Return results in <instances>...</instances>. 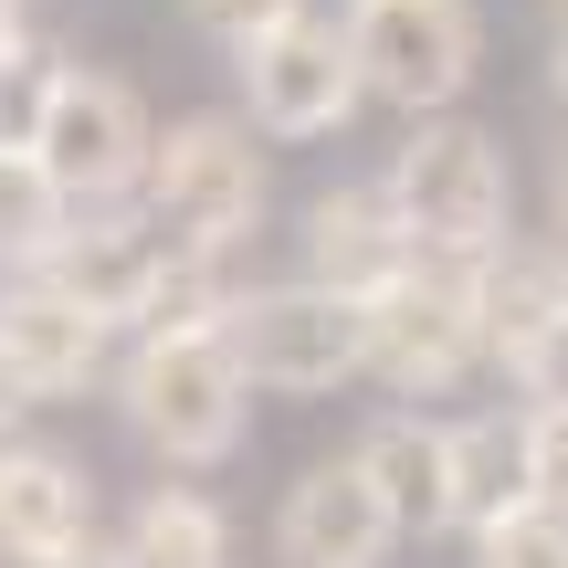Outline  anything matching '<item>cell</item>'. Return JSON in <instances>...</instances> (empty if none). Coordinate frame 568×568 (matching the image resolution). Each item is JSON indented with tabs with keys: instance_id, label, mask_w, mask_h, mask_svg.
I'll list each match as a JSON object with an SVG mask.
<instances>
[{
	"instance_id": "obj_1",
	"label": "cell",
	"mask_w": 568,
	"mask_h": 568,
	"mask_svg": "<svg viewBox=\"0 0 568 568\" xmlns=\"http://www.w3.org/2000/svg\"><path fill=\"white\" fill-rule=\"evenodd\" d=\"M105 389H116L126 432H138L169 474L232 464L243 432H253V379H243L222 326H148V337H116Z\"/></svg>"
},
{
	"instance_id": "obj_2",
	"label": "cell",
	"mask_w": 568,
	"mask_h": 568,
	"mask_svg": "<svg viewBox=\"0 0 568 568\" xmlns=\"http://www.w3.org/2000/svg\"><path fill=\"white\" fill-rule=\"evenodd\" d=\"M389 211H400L422 264H474L516 232V169L485 126L464 116H410V138L389 148Z\"/></svg>"
},
{
	"instance_id": "obj_3",
	"label": "cell",
	"mask_w": 568,
	"mask_h": 568,
	"mask_svg": "<svg viewBox=\"0 0 568 568\" xmlns=\"http://www.w3.org/2000/svg\"><path fill=\"white\" fill-rule=\"evenodd\" d=\"M264 148H253L243 116H180L148 138V180H138V211L169 232L180 253H243L264 232Z\"/></svg>"
},
{
	"instance_id": "obj_4",
	"label": "cell",
	"mask_w": 568,
	"mask_h": 568,
	"mask_svg": "<svg viewBox=\"0 0 568 568\" xmlns=\"http://www.w3.org/2000/svg\"><path fill=\"white\" fill-rule=\"evenodd\" d=\"M222 337L232 358H243L253 389H274V400H326V389L368 379V316L358 295H337V284H243V295L222 305Z\"/></svg>"
},
{
	"instance_id": "obj_5",
	"label": "cell",
	"mask_w": 568,
	"mask_h": 568,
	"mask_svg": "<svg viewBox=\"0 0 568 568\" xmlns=\"http://www.w3.org/2000/svg\"><path fill=\"white\" fill-rule=\"evenodd\" d=\"M347 53L358 84L400 116H453L485 63V11L474 0H347Z\"/></svg>"
},
{
	"instance_id": "obj_6",
	"label": "cell",
	"mask_w": 568,
	"mask_h": 568,
	"mask_svg": "<svg viewBox=\"0 0 568 568\" xmlns=\"http://www.w3.org/2000/svg\"><path fill=\"white\" fill-rule=\"evenodd\" d=\"M148 138H159V126H148L138 84L95 74V63H53V95H42V126H32V159L53 169V190H63L74 211L138 201Z\"/></svg>"
},
{
	"instance_id": "obj_7",
	"label": "cell",
	"mask_w": 568,
	"mask_h": 568,
	"mask_svg": "<svg viewBox=\"0 0 568 568\" xmlns=\"http://www.w3.org/2000/svg\"><path fill=\"white\" fill-rule=\"evenodd\" d=\"M368 316V379L389 400H453V389L485 368V326H474L464 264H410L400 284L358 305Z\"/></svg>"
},
{
	"instance_id": "obj_8",
	"label": "cell",
	"mask_w": 568,
	"mask_h": 568,
	"mask_svg": "<svg viewBox=\"0 0 568 568\" xmlns=\"http://www.w3.org/2000/svg\"><path fill=\"white\" fill-rule=\"evenodd\" d=\"M232 74H243V126L253 138H337L368 105L358 53H347V21H326V11H295V21H274V32H253L243 53H232Z\"/></svg>"
},
{
	"instance_id": "obj_9",
	"label": "cell",
	"mask_w": 568,
	"mask_h": 568,
	"mask_svg": "<svg viewBox=\"0 0 568 568\" xmlns=\"http://www.w3.org/2000/svg\"><path fill=\"white\" fill-rule=\"evenodd\" d=\"M400 548H410L400 516L379 506V485H368L347 453L305 464L295 485L274 495V558L284 568H389Z\"/></svg>"
},
{
	"instance_id": "obj_10",
	"label": "cell",
	"mask_w": 568,
	"mask_h": 568,
	"mask_svg": "<svg viewBox=\"0 0 568 568\" xmlns=\"http://www.w3.org/2000/svg\"><path fill=\"white\" fill-rule=\"evenodd\" d=\"M0 358L32 379V400H84L116 368V326L84 316L53 274H0Z\"/></svg>"
},
{
	"instance_id": "obj_11",
	"label": "cell",
	"mask_w": 568,
	"mask_h": 568,
	"mask_svg": "<svg viewBox=\"0 0 568 568\" xmlns=\"http://www.w3.org/2000/svg\"><path fill=\"white\" fill-rule=\"evenodd\" d=\"M295 253H305V284H337V295H358V305L422 264L379 180H337V190H316V201H305V222H295Z\"/></svg>"
},
{
	"instance_id": "obj_12",
	"label": "cell",
	"mask_w": 568,
	"mask_h": 568,
	"mask_svg": "<svg viewBox=\"0 0 568 568\" xmlns=\"http://www.w3.org/2000/svg\"><path fill=\"white\" fill-rule=\"evenodd\" d=\"M84 537H95V474L74 453L32 443V432H11L0 443V558L42 568V558L84 548Z\"/></svg>"
},
{
	"instance_id": "obj_13",
	"label": "cell",
	"mask_w": 568,
	"mask_h": 568,
	"mask_svg": "<svg viewBox=\"0 0 568 568\" xmlns=\"http://www.w3.org/2000/svg\"><path fill=\"white\" fill-rule=\"evenodd\" d=\"M347 464L379 485V506L400 516V537H453V422H432L422 400L358 422Z\"/></svg>"
},
{
	"instance_id": "obj_14",
	"label": "cell",
	"mask_w": 568,
	"mask_h": 568,
	"mask_svg": "<svg viewBox=\"0 0 568 568\" xmlns=\"http://www.w3.org/2000/svg\"><path fill=\"white\" fill-rule=\"evenodd\" d=\"M464 295H474V326H485V368H506L516 347L568 305V253L558 243H516V232H506L495 253L464 264Z\"/></svg>"
},
{
	"instance_id": "obj_15",
	"label": "cell",
	"mask_w": 568,
	"mask_h": 568,
	"mask_svg": "<svg viewBox=\"0 0 568 568\" xmlns=\"http://www.w3.org/2000/svg\"><path fill=\"white\" fill-rule=\"evenodd\" d=\"M537 506L527 485V410H464L453 422V537H485L495 516Z\"/></svg>"
},
{
	"instance_id": "obj_16",
	"label": "cell",
	"mask_w": 568,
	"mask_h": 568,
	"mask_svg": "<svg viewBox=\"0 0 568 568\" xmlns=\"http://www.w3.org/2000/svg\"><path fill=\"white\" fill-rule=\"evenodd\" d=\"M126 568H232V516L201 485H148L138 516L116 527Z\"/></svg>"
},
{
	"instance_id": "obj_17",
	"label": "cell",
	"mask_w": 568,
	"mask_h": 568,
	"mask_svg": "<svg viewBox=\"0 0 568 568\" xmlns=\"http://www.w3.org/2000/svg\"><path fill=\"white\" fill-rule=\"evenodd\" d=\"M63 222H74V201L53 190V169L32 148H0V274H32Z\"/></svg>"
},
{
	"instance_id": "obj_18",
	"label": "cell",
	"mask_w": 568,
	"mask_h": 568,
	"mask_svg": "<svg viewBox=\"0 0 568 568\" xmlns=\"http://www.w3.org/2000/svg\"><path fill=\"white\" fill-rule=\"evenodd\" d=\"M464 548H474V568H568V506H516Z\"/></svg>"
},
{
	"instance_id": "obj_19",
	"label": "cell",
	"mask_w": 568,
	"mask_h": 568,
	"mask_svg": "<svg viewBox=\"0 0 568 568\" xmlns=\"http://www.w3.org/2000/svg\"><path fill=\"white\" fill-rule=\"evenodd\" d=\"M42 95H53V53H42V42H11V53H0V148H32Z\"/></svg>"
},
{
	"instance_id": "obj_20",
	"label": "cell",
	"mask_w": 568,
	"mask_h": 568,
	"mask_svg": "<svg viewBox=\"0 0 568 568\" xmlns=\"http://www.w3.org/2000/svg\"><path fill=\"white\" fill-rule=\"evenodd\" d=\"M506 389H516V410L568 400V305H558V316H548V326H537V337L506 358Z\"/></svg>"
},
{
	"instance_id": "obj_21",
	"label": "cell",
	"mask_w": 568,
	"mask_h": 568,
	"mask_svg": "<svg viewBox=\"0 0 568 568\" xmlns=\"http://www.w3.org/2000/svg\"><path fill=\"white\" fill-rule=\"evenodd\" d=\"M180 11H190V32H211L222 53H243L253 32H274V21L316 11V0H180Z\"/></svg>"
},
{
	"instance_id": "obj_22",
	"label": "cell",
	"mask_w": 568,
	"mask_h": 568,
	"mask_svg": "<svg viewBox=\"0 0 568 568\" xmlns=\"http://www.w3.org/2000/svg\"><path fill=\"white\" fill-rule=\"evenodd\" d=\"M527 485H537V506H568V400L527 410Z\"/></svg>"
},
{
	"instance_id": "obj_23",
	"label": "cell",
	"mask_w": 568,
	"mask_h": 568,
	"mask_svg": "<svg viewBox=\"0 0 568 568\" xmlns=\"http://www.w3.org/2000/svg\"><path fill=\"white\" fill-rule=\"evenodd\" d=\"M32 410H42V400H32V379H21V368H11V358H0V443H11V432H21V422H32Z\"/></svg>"
},
{
	"instance_id": "obj_24",
	"label": "cell",
	"mask_w": 568,
	"mask_h": 568,
	"mask_svg": "<svg viewBox=\"0 0 568 568\" xmlns=\"http://www.w3.org/2000/svg\"><path fill=\"white\" fill-rule=\"evenodd\" d=\"M42 568H126V548H116V537L95 527V537H84V548H63V558H42Z\"/></svg>"
},
{
	"instance_id": "obj_25",
	"label": "cell",
	"mask_w": 568,
	"mask_h": 568,
	"mask_svg": "<svg viewBox=\"0 0 568 568\" xmlns=\"http://www.w3.org/2000/svg\"><path fill=\"white\" fill-rule=\"evenodd\" d=\"M11 42H21V0H0V53H11Z\"/></svg>"
},
{
	"instance_id": "obj_26",
	"label": "cell",
	"mask_w": 568,
	"mask_h": 568,
	"mask_svg": "<svg viewBox=\"0 0 568 568\" xmlns=\"http://www.w3.org/2000/svg\"><path fill=\"white\" fill-rule=\"evenodd\" d=\"M558 253H568V169H558Z\"/></svg>"
},
{
	"instance_id": "obj_27",
	"label": "cell",
	"mask_w": 568,
	"mask_h": 568,
	"mask_svg": "<svg viewBox=\"0 0 568 568\" xmlns=\"http://www.w3.org/2000/svg\"><path fill=\"white\" fill-rule=\"evenodd\" d=\"M558 105H568V42H558Z\"/></svg>"
}]
</instances>
